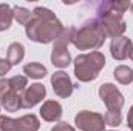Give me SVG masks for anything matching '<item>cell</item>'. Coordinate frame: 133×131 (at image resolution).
<instances>
[{
  "label": "cell",
  "instance_id": "7c38bea8",
  "mask_svg": "<svg viewBox=\"0 0 133 131\" xmlns=\"http://www.w3.org/2000/svg\"><path fill=\"white\" fill-rule=\"evenodd\" d=\"M51 63L57 68H66L71 63V54L68 51V48H57L53 46L51 51Z\"/></svg>",
  "mask_w": 133,
  "mask_h": 131
},
{
  "label": "cell",
  "instance_id": "30bf717a",
  "mask_svg": "<svg viewBox=\"0 0 133 131\" xmlns=\"http://www.w3.org/2000/svg\"><path fill=\"white\" fill-rule=\"evenodd\" d=\"M62 105L57 100H46L40 106V117L46 122H57L62 117Z\"/></svg>",
  "mask_w": 133,
  "mask_h": 131
},
{
  "label": "cell",
  "instance_id": "d4e9b609",
  "mask_svg": "<svg viewBox=\"0 0 133 131\" xmlns=\"http://www.w3.org/2000/svg\"><path fill=\"white\" fill-rule=\"evenodd\" d=\"M9 90V79H0V97Z\"/></svg>",
  "mask_w": 133,
  "mask_h": 131
},
{
  "label": "cell",
  "instance_id": "8992f818",
  "mask_svg": "<svg viewBox=\"0 0 133 131\" xmlns=\"http://www.w3.org/2000/svg\"><path fill=\"white\" fill-rule=\"evenodd\" d=\"M99 97L105 103L107 111H121L124 106V96L113 83H102L99 86Z\"/></svg>",
  "mask_w": 133,
  "mask_h": 131
},
{
  "label": "cell",
  "instance_id": "484cf974",
  "mask_svg": "<svg viewBox=\"0 0 133 131\" xmlns=\"http://www.w3.org/2000/svg\"><path fill=\"white\" fill-rule=\"evenodd\" d=\"M127 127L130 128V131H133V105L129 110V114H127Z\"/></svg>",
  "mask_w": 133,
  "mask_h": 131
},
{
  "label": "cell",
  "instance_id": "f546056e",
  "mask_svg": "<svg viewBox=\"0 0 133 131\" xmlns=\"http://www.w3.org/2000/svg\"><path fill=\"white\" fill-rule=\"evenodd\" d=\"M0 106H2V105H0Z\"/></svg>",
  "mask_w": 133,
  "mask_h": 131
},
{
  "label": "cell",
  "instance_id": "8fae6325",
  "mask_svg": "<svg viewBox=\"0 0 133 131\" xmlns=\"http://www.w3.org/2000/svg\"><path fill=\"white\" fill-rule=\"evenodd\" d=\"M0 105L9 113L19 111L22 108V94H19L16 90H12L9 85V90L0 97Z\"/></svg>",
  "mask_w": 133,
  "mask_h": 131
},
{
  "label": "cell",
  "instance_id": "44dd1931",
  "mask_svg": "<svg viewBox=\"0 0 133 131\" xmlns=\"http://www.w3.org/2000/svg\"><path fill=\"white\" fill-rule=\"evenodd\" d=\"M0 131H17L16 119L8 116H0Z\"/></svg>",
  "mask_w": 133,
  "mask_h": 131
},
{
  "label": "cell",
  "instance_id": "9a60e30c",
  "mask_svg": "<svg viewBox=\"0 0 133 131\" xmlns=\"http://www.w3.org/2000/svg\"><path fill=\"white\" fill-rule=\"evenodd\" d=\"M14 19L12 8L8 3H0V31H6Z\"/></svg>",
  "mask_w": 133,
  "mask_h": 131
},
{
  "label": "cell",
  "instance_id": "cb8c5ba5",
  "mask_svg": "<svg viewBox=\"0 0 133 131\" xmlns=\"http://www.w3.org/2000/svg\"><path fill=\"white\" fill-rule=\"evenodd\" d=\"M51 131H76V130L70 123H66V122H59V123H56L51 128Z\"/></svg>",
  "mask_w": 133,
  "mask_h": 131
},
{
  "label": "cell",
  "instance_id": "2e32d148",
  "mask_svg": "<svg viewBox=\"0 0 133 131\" xmlns=\"http://www.w3.org/2000/svg\"><path fill=\"white\" fill-rule=\"evenodd\" d=\"M113 76H115V79H116L119 83H122V85H129V83L133 82V69L127 65L116 66L115 71H113Z\"/></svg>",
  "mask_w": 133,
  "mask_h": 131
},
{
  "label": "cell",
  "instance_id": "6da1fadb",
  "mask_svg": "<svg viewBox=\"0 0 133 131\" xmlns=\"http://www.w3.org/2000/svg\"><path fill=\"white\" fill-rule=\"evenodd\" d=\"M33 20L25 26V33L28 39L37 43L54 42L64 30V25L56 17V14L43 6H36L33 9Z\"/></svg>",
  "mask_w": 133,
  "mask_h": 131
},
{
  "label": "cell",
  "instance_id": "9c48e42d",
  "mask_svg": "<svg viewBox=\"0 0 133 131\" xmlns=\"http://www.w3.org/2000/svg\"><path fill=\"white\" fill-rule=\"evenodd\" d=\"M46 96V90L42 83H33L26 88V91L22 96V108H33L34 105L40 103L42 99H45Z\"/></svg>",
  "mask_w": 133,
  "mask_h": 131
},
{
  "label": "cell",
  "instance_id": "ac0fdd59",
  "mask_svg": "<svg viewBox=\"0 0 133 131\" xmlns=\"http://www.w3.org/2000/svg\"><path fill=\"white\" fill-rule=\"evenodd\" d=\"M12 12H14V19L17 20V23H20V25H23V26H26L34 17L33 11L23 8V6H14V8H12Z\"/></svg>",
  "mask_w": 133,
  "mask_h": 131
},
{
  "label": "cell",
  "instance_id": "3957f363",
  "mask_svg": "<svg viewBox=\"0 0 133 131\" xmlns=\"http://www.w3.org/2000/svg\"><path fill=\"white\" fill-rule=\"evenodd\" d=\"M104 66H105V57L101 51L79 54L74 59V76L79 82H91L98 79Z\"/></svg>",
  "mask_w": 133,
  "mask_h": 131
},
{
  "label": "cell",
  "instance_id": "7a4b0ae2",
  "mask_svg": "<svg viewBox=\"0 0 133 131\" xmlns=\"http://www.w3.org/2000/svg\"><path fill=\"white\" fill-rule=\"evenodd\" d=\"M105 33L96 19L85 22L81 28H73L71 43L77 49H93L98 51L105 42Z\"/></svg>",
  "mask_w": 133,
  "mask_h": 131
},
{
  "label": "cell",
  "instance_id": "f1b7e54d",
  "mask_svg": "<svg viewBox=\"0 0 133 131\" xmlns=\"http://www.w3.org/2000/svg\"><path fill=\"white\" fill-rule=\"evenodd\" d=\"M105 131H107V130H105ZM108 131H115V130H108Z\"/></svg>",
  "mask_w": 133,
  "mask_h": 131
},
{
  "label": "cell",
  "instance_id": "5b68a950",
  "mask_svg": "<svg viewBox=\"0 0 133 131\" xmlns=\"http://www.w3.org/2000/svg\"><path fill=\"white\" fill-rule=\"evenodd\" d=\"M74 123L81 131H105L104 116L95 111H79L74 117Z\"/></svg>",
  "mask_w": 133,
  "mask_h": 131
},
{
  "label": "cell",
  "instance_id": "277c9868",
  "mask_svg": "<svg viewBox=\"0 0 133 131\" xmlns=\"http://www.w3.org/2000/svg\"><path fill=\"white\" fill-rule=\"evenodd\" d=\"M96 20L99 22L102 26L105 37H121L127 30V23L122 19V14H118L111 9V3L110 2H101L96 9Z\"/></svg>",
  "mask_w": 133,
  "mask_h": 131
},
{
  "label": "cell",
  "instance_id": "ba28073f",
  "mask_svg": "<svg viewBox=\"0 0 133 131\" xmlns=\"http://www.w3.org/2000/svg\"><path fill=\"white\" fill-rule=\"evenodd\" d=\"M133 53V42L129 37H116L111 40L110 43V54L113 59L116 60H125L129 57H132Z\"/></svg>",
  "mask_w": 133,
  "mask_h": 131
},
{
  "label": "cell",
  "instance_id": "603a6c76",
  "mask_svg": "<svg viewBox=\"0 0 133 131\" xmlns=\"http://www.w3.org/2000/svg\"><path fill=\"white\" fill-rule=\"evenodd\" d=\"M11 68H12V65L9 63L8 59H0V77L5 76V74H8Z\"/></svg>",
  "mask_w": 133,
  "mask_h": 131
},
{
  "label": "cell",
  "instance_id": "d6986e66",
  "mask_svg": "<svg viewBox=\"0 0 133 131\" xmlns=\"http://www.w3.org/2000/svg\"><path fill=\"white\" fill-rule=\"evenodd\" d=\"M9 85L12 90H16L19 94L23 96V93L26 91V86H28V80L25 76H12L9 79Z\"/></svg>",
  "mask_w": 133,
  "mask_h": 131
},
{
  "label": "cell",
  "instance_id": "52a82bcc",
  "mask_svg": "<svg viewBox=\"0 0 133 131\" xmlns=\"http://www.w3.org/2000/svg\"><path fill=\"white\" fill-rule=\"evenodd\" d=\"M51 85H53L54 94L62 99L70 97L73 90H74V85H73L70 76L66 74L65 71H56L51 76Z\"/></svg>",
  "mask_w": 133,
  "mask_h": 131
},
{
  "label": "cell",
  "instance_id": "ffe728a7",
  "mask_svg": "<svg viewBox=\"0 0 133 131\" xmlns=\"http://www.w3.org/2000/svg\"><path fill=\"white\" fill-rule=\"evenodd\" d=\"M104 120H105V125L118 127L122 122V114H121V111H107L104 114Z\"/></svg>",
  "mask_w": 133,
  "mask_h": 131
},
{
  "label": "cell",
  "instance_id": "4fadbf2b",
  "mask_svg": "<svg viewBox=\"0 0 133 131\" xmlns=\"http://www.w3.org/2000/svg\"><path fill=\"white\" fill-rule=\"evenodd\" d=\"M16 128H17V131H37L40 128L39 117L34 114H25V116L16 119Z\"/></svg>",
  "mask_w": 133,
  "mask_h": 131
},
{
  "label": "cell",
  "instance_id": "83f0119b",
  "mask_svg": "<svg viewBox=\"0 0 133 131\" xmlns=\"http://www.w3.org/2000/svg\"><path fill=\"white\" fill-rule=\"evenodd\" d=\"M130 59H132V60H133V53H132V57H130Z\"/></svg>",
  "mask_w": 133,
  "mask_h": 131
},
{
  "label": "cell",
  "instance_id": "e0dca14e",
  "mask_svg": "<svg viewBox=\"0 0 133 131\" xmlns=\"http://www.w3.org/2000/svg\"><path fill=\"white\" fill-rule=\"evenodd\" d=\"M23 72L26 74V77H31V79H43L46 76V68L42 63L31 62L23 66Z\"/></svg>",
  "mask_w": 133,
  "mask_h": 131
},
{
  "label": "cell",
  "instance_id": "4316f807",
  "mask_svg": "<svg viewBox=\"0 0 133 131\" xmlns=\"http://www.w3.org/2000/svg\"><path fill=\"white\" fill-rule=\"evenodd\" d=\"M130 9H132V14H133V3L130 5Z\"/></svg>",
  "mask_w": 133,
  "mask_h": 131
},
{
  "label": "cell",
  "instance_id": "5bb4252c",
  "mask_svg": "<svg viewBox=\"0 0 133 131\" xmlns=\"http://www.w3.org/2000/svg\"><path fill=\"white\" fill-rule=\"evenodd\" d=\"M25 57V46L19 42H14L8 46V53H6V59L9 60V63L14 65H19Z\"/></svg>",
  "mask_w": 133,
  "mask_h": 131
},
{
  "label": "cell",
  "instance_id": "7402d4cb",
  "mask_svg": "<svg viewBox=\"0 0 133 131\" xmlns=\"http://www.w3.org/2000/svg\"><path fill=\"white\" fill-rule=\"evenodd\" d=\"M110 3H111V9L115 12H118V14H124L132 5L129 0H111Z\"/></svg>",
  "mask_w": 133,
  "mask_h": 131
}]
</instances>
